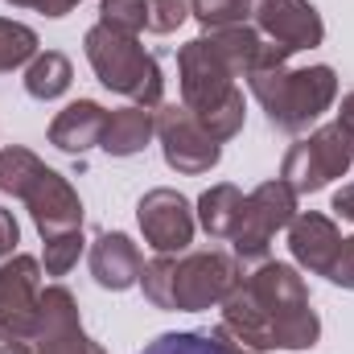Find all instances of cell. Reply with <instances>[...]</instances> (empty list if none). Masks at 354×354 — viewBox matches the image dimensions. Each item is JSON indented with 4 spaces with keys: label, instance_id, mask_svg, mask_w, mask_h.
I'll return each instance as SVG.
<instances>
[{
    "label": "cell",
    "instance_id": "1",
    "mask_svg": "<svg viewBox=\"0 0 354 354\" xmlns=\"http://www.w3.org/2000/svg\"><path fill=\"white\" fill-rule=\"evenodd\" d=\"M322 334L309 292L288 264H264L256 276L239 280L223 301V326L214 342L227 354H260L272 346L305 351Z\"/></svg>",
    "mask_w": 354,
    "mask_h": 354
},
{
    "label": "cell",
    "instance_id": "2",
    "mask_svg": "<svg viewBox=\"0 0 354 354\" xmlns=\"http://www.w3.org/2000/svg\"><path fill=\"white\" fill-rule=\"evenodd\" d=\"M235 71L218 58L210 37H198L181 50V95L194 120L223 145L243 128V91L231 83Z\"/></svg>",
    "mask_w": 354,
    "mask_h": 354
},
{
    "label": "cell",
    "instance_id": "3",
    "mask_svg": "<svg viewBox=\"0 0 354 354\" xmlns=\"http://www.w3.org/2000/svg\"><path fill=\"white\" fill-rule=\"evenodd\" d=\"M140 284L157 309H210L239 284V268L218 252H198L185 260L157 256L153 264H145Z\"/></svg>",
    "mask_w": 354,
    "mask_h": 354
},
{
    "label": "cell",
    "instance_id": "4",
    "mask_svg": "<svg viewBox=\"0 0 354 354\" xmlns=\"http://www.w3.org/2000/svg\"><path fill=\"white\" fill-rule=\"evenodd\" d=\"M0 189L29 202L41 239H54V235H66V231L83 227V202H79V194L66 185V177L46 169L25 149H4L0 153Z\"/></svg>",
    "mask_w": 354,
    "mask_h": 354
},
{
    "label": "cell",
    "instance_id": "5",
    "mask_svg": "<svg viewBox=\"0 0 354 354\" xmlns=\"http://www.w3.org/2000/svg\"><path fill=\"white\" fill-rule=\"evenodd\" d=\"M87 58L107 91L136 99V107H161V91H165L161 66L145 54L136 33H120L111 25H95L87 33Z\"/></svg>",
    "mask_w": 354,
    "mask_h": 354
},
{
    "label": "cell",
    "instance_id": "6",
    "mask_svg": "<svg viewBox=\"0 0 354 354\" xmlns=\"http://www.w3.org/2000/svg\"><path fill=\"white\" fill-rule=\"evenodd\" d=\"M256 99L264 103L268 120L280 132H305L338 95V79L330 66H309V71H256L248 75Z\"/></svg>",
    "mask_w": 354,
    "mask_h": 354
},
{
    "label": "cell",
    "instance_id": "7",
    "mask_svg": "<svg viewBox=\"0 0 354 354\" xmlns=\"http://www.w3.org/2000/svg\"><path fill=\"white\" fill-rule=\"evenodd\" d=\"M351 161H354V136L342 124H330V128H317L309 140L288 149L280 181H288L292 194H317L326 181L346 174Z\"/></svg>",
    "mask_w": 354,
    "mask_h": 354
},
{
    "label": "cell",
    "instance_id": "8",
    "mask_svg": "<svg viewBox=\"0 0 354 354\" xmlns=\"http://www.w3.org/2000/svg\"><path fill=\"white\" fill-rule=\"evenodd\" d=\"M292 210H297V194L288 189V181H264L252 198H248V206H243V223H239V231H235V256L243 260V264H260L268 260V243H272V235L280 231V227H288L292 223Z\"/></svg>",
    "mask_w": 354,
    "mask_h": 354
},
{
    "label": "cell",
    "instance_id": "9",
    "mask_svg": "<svg viewBox=\"0 0 354 354\" xmlns=\"http://www.w3.org/2000/svg\"><path fill=\"white\" fill-rule=\"evenodd\" d=\"M157 136H161L165 161L174 165L177 174H206V169L218 165V157H223L218 140L194 120L189 107H161V115H157Z\"/></svg>",
    "mask_w": 354,
    "mask_h": 354
},
{
    "label": "cell",
    "instance_id": "10",
    "mask_svg": "<svg viewBox=\"0 0 354 354\" xmlns=\"http://www.w3.org/2000/svg\"><path fill=\"white\" fill-rule=\"evenodd\" d=\"M140 231L157 256H174L194 243V214L177 189H153L140 198Z\"/></svg>",
    "mask_w": 354,
    "mask_h": 354
},
{
    "label": "cell",
    "instance_id": "11",
    "mask_svg": "<svg viewBox=\"0 0 354 354\" xmlns=\"http://www.w3.org/2000/svg\"><path fill=\"white\" fill-rule=\"evenodd\" d=\"M37 354H103L79 326V309L75 297L66 288H46L37 301Z\"/></svg>",
    "mask_w": 354,
    "mask_h": 354
},
{
    "label": "cell",
    "instance_id": "12",
    "mask_svg": "<svg viewBox=\"0 0 354 354\" xmlns=\"http://www.w3.org/2000/svg\"><path fill=\"white\" fill-rule=\"evenodd\" d=\"M256 12H260V29L288 54L309 50V46H317L326 37L317 8L305 4V0H264Z\"/></svg>",
    "mask_w": 354,
    "mask_h": 354
},
{
    "label": "cell",
    "instance_id": "13",
    "mask_svg": "<svg viewBox=\"0 0 354 354\" xmlns=\"http://www.w3.org/2000/svg\"><path fill=\"white\" fill-rule=\"evenodd\" d=\"M37 301H41V268L29 256H17L0 268V317L37 334Z\"/></svg>",
    "mask_w": 354,
    "mask_h": 354
},
{
    "label": "cell",
    "instance_id": "14",
    "mask_svg": "<svg viewBox=\"0 0 354 354\" xmlns=\"http://www.w3.org/2000/svg\"><path fill=\"white\" fill-rule=\"evenodd\" d=\"M91 272H95V284L99 288H111V292H124L140 280L145 272V256L140 248L128 239V235H99L95 248H91Z\"/></svg>",
    "mask_w": 354,
    "mask_h": 354
},
{
    "label": "cell",
    "instance_id": "15",
    "mask_svg": "<svg viewBox=\"0 0 354 354\" xmlns=\"http://www.w3.org/2000/svg\"><path fill=\"white\" fill-rule=\"evenodd\" d=\"M288 248H292L297 264H305L317 276H330V268L342 252V239H338V231L326 214H301L288 231Z\"/></svg>",
    "mask_w": 354,
    "mask_h": 354
},
{
    "label": "cell",
    "instance_id": "16",
    "mask_svg": "<svg viewBox=\"0 0 354 354\" xmlns=\"http://www.w3.org/2000/svg\"><path fill=\"white\" fill-rule=\"evenodd\" d=\"M103 128H107V111L91 99H79L54 120L50 145H58L62 153H87L91 145H103Z\"/></svg>",
    "mask_w": 354,
    "mask_h": 354
},
{
    "label": "cell",
    "instance_id": "17",
    "mask_svg": "<svg viewBox=\"0 0 354 354\" xmlns=\"http://www.w3.org/2000/svg\"><path fill=\"white\" fill-rule=\"evenodd\" d=\"M243 206H248V198L235 185H214L198 198V218L214 239H235V231L243 223Z\"/></svg>",
    "mask_w": 354,
    "mask_h": 354
},
{
    "label": "cell",
    "instance_id": "18",
    "mask_svg": "<svg viewBox=\"0 0 354 354\" xmlns=\"http://www.w3.org/2000/svg\"><path fill=\"white\" fill-rule=\"evenodd\" d=\"M153 115L145 107H124V111H111L107 115V128H103V149L111 157H132L149 145L153 136Z\"/></svg>",
    "mask_w": 354,
    "mask_h": 354
},
{
    "label": "cell",
    "instance_id": "19",
    "mask_svg": "<svg viewBox=\"0 0 354 354\" xmlns=\"http://www.w3.org/2000/svg\"><path fill=\"white\" fill-rule=\"evenodd\" d=\"M71 79H75L71 58L58 54V50H46V54L33 58V66L25 71V91H29L33 99H58V95H66Z\"/></svg>",
    "mask_w": 354,
    "mask_h": 354
},
{
    "label": "cell",
    "instance_id": "20",
    "mask_svg": "<svg viewBox=\"0 0 354 354\" xmlns=\"http://www.w3.org/2000/svg\"><path fill=\"white\" fill-rule=\"evenodd\" d=\"M256 0H189V12L206 25V29H231L243 25Z\"/></svg>",
    "mask_w": 354,
    "mask_h": 354
},
{
    "label": "cell",
    "instance_id": "21",
    "mask_svg": "<svg viewBox=\"0 0 354 354\" xmlns=\"http://www.w3.org/2000/svg\"><path fill=\"white\" fill-rule=\"evenodd\" d=\"M33 54H37V33L17 21H0V71H12Z\"/></svg>",
    "mask_w": 354,
    "mask_h": 354
},
{
    "label": "cell",
    "instance_id": "22",
    "mask_svg": "<svg viewBox=\"0 0 354 354\" xmlns=\"http://www.w3.org/2000/svg\"><path fill=\"white\" fill-rule=\"evenodd\" d=\"M140 354H227V351L206 334H161Z\"/></svg>",
    "mask_w": 354,
    "mask_h": 354
},
{
    "label": "cell",
    "instance_id": "23",
    "mask_svg": "<svg viewBox=\"0 0 354 354\" xmlns=\"http://www.w3.org/2000/svg\"><path fill=\"white\" fill-rule=\"evenodd\" d=\"M79 252H83V235L79 231H66V235L46 239V272L50 276H66L75 268V260H79Z\"/></svg>",
    "mask_w": 354,
    "mask_h": 354
},
{
    "label": "cell",
    "instance_id": "24",
    "mask_svg": "<svg viewBox=\"0 0 354 354\" xmlns=\"http://www.w3.org/2000/svg\"><path fill=\"white\" fill-rule=\"evenodd\" d=\"M189 17L185 0H145V29L149 33H169Z\"/></svg>",
    "mask_w": 354,
    "mask_h": 354
},
{
    "label": "cell",
    "instance_id": "25",
    "mask_svg": "<svg viewBox=\"0 0 354 354\" xmlns=\"http://www.w3.org/2000/svg\"><path fill=\"white\" fill-rule=\"evenodd\" d=\"M103 25L120 33L145 29V0H103Z\"/></svg>",
    "mask_w": 354,
    "mask_h": 354
},
{
    "label": "cell",
    "instance_id": "26",
    "mask_svg": "<svg viewBox=\"0 0 354 354\" xmlns=\"http://www.w3.org/2000/svg\"><path fill=\"white\" fill-rule=\"evenodd\" d=\"M29 338H33V334H29L25 326H12V322L0 317V354H33Z\"/></svg>",
    "mask_w": 354,
    "mask_h": 354
},
{
    "label": "cell",
    "instance_id": "27",
    "mask_svg": "<svg viewBox=\"0 0 354 354\" xmlns=\"http://www.w3.org/2000/svg\"><path fill=\"white\" fill-rule=\"evenodd\" d=\"M330 280L342 284V288H354V235L342 239V252H338V260L330 268Z\"/></svg>",
    "mask_w": 354,
    "mask_h": 354
},
{
    "label": "cell",
    "instance_id": "28",
    "mask_svg": "<svg viewBox=\"0 0 354 354\" xmlns=\"http://www.w3.org/2000/svg\"><path fill=\"white\" fill-rule=\"evenodd\" d=\"M17 239H21V227H17V218H12L8 210H0V256H8V252L17 248Z\"/></svg>",
    "mask_w": 354,
    "mask_h": 354
},
{
    "label": "cell",
    "instance_id": "29",
    "mask_svg": "<svg viewBox=\"0 0 354 354\" xmlns=\"http://www.w3.org/2000/svg\"><path fill=\"white\" fill-rule=\"evenodd\" d=\"M79 0H33V8H41L46 17H66Z\"/></svg>",
    "mask_w": 354,
    "mask_h": 354
},
{
    "label": "cell",
    "instance_id": "30",
    "mask_svg": "<svg viewBox=\"0 0 354 354\" xmlns=\"http://www.w3.org/2000/svg\"><path fill=\"white\" fill-rule=\"evenodd\" d=\"M334 210H338L342 218H354V185H342V189L334 194Z\"/></svg>",
    "mask_w": 354,
    "mask_h": 354
},
{
    "label": "cell",
    "instance_id": "31",
    "mask_svg": "<svg viewBox=\"0 0 354 354\" xmlns=\"http://www.w3.org/2000/svg\"><path fill=\"white\" fill-rule=\"evenodd\" d=\"M338 124H342V128L354 136V95H346V99H342V115H338Z\"/></svg>",
    "mask_w": 354,
    "mask_h": 354
},
{
    "label": "cell",
    "instance_id": "32",
    "mask_svg": "<svg viewBox=\"0 0 354 354\" xmlns=\"http://www.w3.org/2000/svg\"><path fill=\"white\" fill-rule=\"evenodd\" d=\"M12 4H33V0H12Z\"/></svg>",
    "mask_w": 354,
    "mask_h": 354
}]
</instances>
